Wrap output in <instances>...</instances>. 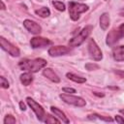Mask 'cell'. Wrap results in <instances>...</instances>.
Listing matches in <instances>:
<instances>
[{
	"label": "cell",
	"instance_id": "cell-10",
	"mask_svg": "<svg viewBox=\"0 0 124 124\" xmlns=\"http://www.w3.org/2000/svg\"><path fill=\"white\" fill-rule=\"evenodd\" d=\"M23 26L32 34H40L42 31V27L40 24H38L36 21L31 20V19H25L23 21Z\"/></svg>",
	"mask_w": 124,
	"mask_h": 124
},
{
	"label": "cell",
	"instance_id": "cell-22",
	"mask_svg": "<svg viewBox=\"0 0 124 124\" xmlns=\"http://www.w3.org/2000/svg\"><path fill=\"white\" fill-rule=\"evenodd\" d=\"M52 5H53L58 11H61V12L65 11V5H64V3H62V2H60V1H52Z\"/></svg>",
	"mask_w": 124,
	"mask_h": 124
},
{
	"label": "cell",
	"instance_id": "cell-15",
	"mask_svg": "<svg viewBox=\"0 0 124 124\" xmlns=\"http://www.w3.org/2000/svg\"><path fill=\"white\" fill-rule=\"evenodd\" d=\"M109 15L108 13H104L100 16V26L103 30H107L109 26Z\"/></svg>",
	"mask_w": 124,
	"mask_h": 124
},
{
	"label": "cell",
	"instance_id": "cell-19",
	"mask_svg": "<svg viewBox=\"0 0 124 124\" xmlns=\"http://www.w3.org/2000/svg\"><path fill=\"white\" fill-rule=\"evenodd\" d=\"M94 118H98V119H101V120L107 121V122H112V121H113V119L110 118V117H108V116L105 117V116H102V115L97 114V113H93V114L88 115V119H94Z\"/></svg>",
	"mask_w": 124,
	"mask_h": 124
},
{
	"label": "cell",
	"instance_id": "cell-26",
	"mask_svg": "<svg viewBox=\"0 0 124 124\" xmlns=\"http://www.w3.org/2000/svg\"><path fill=\"white\" fill-rule=\"evenodd\" d=\"M115 121L117 123H120V124H124V118L122 116H119V115H116L115 116Z\"/></svg>",
	"mask_w": 124,
	"mask_h": 124
},
{
	"label": "cell",
	"instance_id": "cell-14",
	"mask_svg": "<svg viewBox=\"0 0 124 124\" xmlns=\"http://www.w3.org/2000/svg\"><path fill=\"white\" fill-rule=\"evenodd\" d=\"M50 110H51V112H52L56 117H58V118L61 120V122H64V123H69V122H70V120L67 118L66 114H65L61 109H59L58 108H56V107H50Z\"/></svg>",
	"mask_w": 124,
	"mask_h": 124
},
{
	"label": "cell",
	"instance_id": "cell-29",
	"mask_svg": "<svg viewBox=\"0 0 124 124\" xmlns=\"http://www.w3.org/2000/svg\"><path fill=\"white\" fill-rule=\"evenodd\" d=\"M0 4H1V9H2V10H5V9H6V6H5V4H4V2H3L2 0L0 1Z\"/></svg>",
	"mask_w": 124,
	"mask_h": 124
},
{
	"label": "cell",
	"instance_id": "cell-6",
	"mask_svg": "<svg viewBox=\"0 0 124 124\" xmlns=\"http://www.w3.org/2000/svg\"><path fill=\"white\" fill-rule=\"evenodd\" d=\"M59 97L66 104L73 105L75 107H84L86 105L85 100L78 96H74V95H69V94H60Z\"/></svg>",
	"mask_w": 124,
	"mask_h": 124
},
{
	"label": "cell",
	"instance_id": "cell-24",
	"mask_svg": "<svg viewBox=\"0 0 124 124\" xmlns=\"http://www.w3.org/2000/svg\"><path fill=\"white\" fill-rule=\"evenodd\" d=\"M0 81H1V86L3 88H9V81L4 78V77H0Z\"/></svg>",
	"mask_w": 124,
	"mask_h": 124
},
{
	"label": "cell",
	"instance_id": "cell-21",
	"mask_svg": "<svg viewBox=\"0 0 124 124\" xmlns=\"http://www.w3.org/2000/svg\"><path fill=\"white\" fill-rule=\"evenodd\" d=\"M16 122V120L12 114H7L4 118V123L5 124H14Z\"/></svg>",
	"mask_w": 124,
	"mask_h": 124
},
{
	"label": "cell",
	"instance_id": "cell-7",
	"mask_svg": "<svg viewBox=\"0 0 124 124\" xmlns=\"http://www.w3.org/2000/svg\"><path fill=\"white\" fill-rule=\"evenodd\" d=\"M87 48H88V52L90 54V57L93 60H95V61L102 60V58H103L102 50L100 49V47L98 46V45L96 44V42L93 39H89Z\"/></svg>",
	"mask_w": 124,
	"mask_h": 124
},
{
	"label": "cell",
	"instance_id": "cell-20",
	"mask_svg": "<svg viewBox=\"0 0 124 124\" xmlns=\"http://www.w3.org/2000/svg\"><path fill=\"white\" fill-rule=\"evenodd\" d=\"M44 122H46V123H60L61 120L60 119H57L56 117H53V116H51L49 114H46V119H45Z\"/></svg>",
	"mask_w": 124,
	"mask_h": 124
},
{
	"label": "cell",
	"instance_id": "cell-2",
	"mask_svg": "<svg viewBox=\"0 0 124 124\" xmlns=\"http://www.w3.org/2000/svg\"><path fill=\"white\" fill-rule=\"evenodd\" d=\"M93 30V26L92 25H87L84 28L81 29V31H79L78 34H77L75 37H73L70 41H69V46H79L90 35L91 31Z\"/></svg>",
	"mask_w": 124,
	"mask_h": 124
},
{
	"label": "cell",
	"instance_id": "cell-12",
	"mask_svg": "<svg viewBox=\"0 0 124 124\" xmlns=\"http://www.w3.org/2000/svg\"><path fill=\"white\" fill-rule=\"evenodd\" d=\"M43 75L48 78L49 80H51L52 82H55V83H58L60 82V78L56 75V73H54V71L51 69V68H46L43 70Z\"/></svg>",
	"mask_w": 124,
	"mask_h": 124
},
{
	"label": "cell",
	"instance_id": "cell-9",
	"mask_svg": "<svg viewBox=\"0 0 124 124\" xmlns=\"http://www.w3.org/2000/svg\"><path fill=\"white\" fill-rule=\"evenodd\" d=\"M71 51V48L65 46H51L48 49V54L51 57H55V56H61V55H65L67 53H69Z\"/></svg>",
	"mask_w": 124,
	"mask_h": 124
},
{
	"label": "cell",
	"instance_id": "cell-13",
	"mask_svg": "<svg viewBox=\"0 0 124 124\" xmlns=\"http://www.w3.org/2000/svg\"><path fill=\"white\" fill-rule=\"evenodd\" d=\"M112 57L115 61H124V46H119L113 48Z\"/></svg>",
	"mask_w": 124,
	"mask_h": 124
},
{
	"label": "cell",
	"instance_id": "cell-30",
	"mask_svg": "<svg viewBox=\"0 0 124 124\" xmlns=\"http://www.w3.org/2000/svg\"><path fill=\"white\" fill-rule=\"evenodd\" d=\"M119 15L121 16H124V7L120 10V12H119Z\"/></svg>",
	"mask_w": 124,
	"mask_h": 124
},
{
	"label": "cell",
	"instance_id": "cell-4",
	"mask_svg": "<svg viewBox=\"0 0 124 124\" xmlns=\"http://www.w3.org/2000/svg\"><path fill=\"white\" fill-rule=\"evenodd\" d=\"M123 36H124V23L119 25L117 28H113L111 31L108 32V34L107 35L106 43L108 46H111L114 44H116Z\"/></svg>",
	"mask_w": 124,
	"mask_h": 124
},
{
	"label": "cell",
	"instance_id": "cell-3",
	"mask_svg": "<svg viewBox=\"0 0 124 124\" xmlns=\"http://www.w3.org/2000/svg\"><path fill=\"white\" fill-rule=\"evenodd\" d=\"M88 6L82 3H77V2H69V15L72 20L77 21L79 18V15L88 11Z\"/></svg>",
	"mask_w": 124,
	"mask_h": 124
},
{
	"label": "cell",
	"instance_id": "cell-31",
	"mask_svg": "<svg viewBox=\"0 0 124 124\" xmlns=\"http://www.w3.org/2000/svg\"><path fill=\"white\" fill-rule=\"evenodd\" d=\"M119 112H120V113H122V114H123V116H124V108L120 109V110H119Z\"/></svg>",
	"mask_w": 124,
	"mask_h": 124
},
{
	"label": "cell",
	"instance_id": "cell-11",
	"mask_svg": "<svg viewBox=\"0 0 124 124\" xmlns=\"http://www.w3.org/2000/svg\"><path fill=\"white\" fill-rule=\"evenodd\" d=\"M51 44V41L44 38V37H34L30 41V45L33 48H38V47H44Z\"/></svg>",
	"mask_w": 124,
	"mask_h": 124
},
{
	"label": "cell",
	"instance_id": "cell-25",
	"mask_svg": "<svg viewBox=\"0 0 124 124\" xmlns=\"http://www.w3.org/2000/svg\"><path fill=\"white\" fill-rule=\"evenodd\" d=\"M62 90H63L65 93H75V92H76V89L71 88V87H63Z\"/></svg>",
	"mask_w": 124,
	"mask_h": 124
},
{
	"label": "cell",
	"instance_id": "cell-1",
	"mask_svg": "<svg viewBox=\"0 0 124 124\" xmlns=\"http://www.w3.org/2000/svg\"><path fill=\"white\" fill-rule=\"evenodd\" d=\"M46 65V61L43 58H35V59H23L18 63V66L21 70L27 71L30 73H36L39 70L45 68Z\"/></svg>",
	"mask_w": 124,
	"mask_h": 124
},
{
	"label": "cell",
	"instance_id": "cell-8",
	"mask_svg": "<svg viewBox=\"0 0 124 124\" xmlns=\"http://www.w3.org/2000/svg\"><path fill=\"white\" fill-rule=\"evenodd\" d=\"M0 45H1V47L2 49H4L6 52H8L10 55L14 56V57H16V56H19L20 54V51L18 49L17 46H16L15 45H13L12 43H10L8 40H6L4 37H1L0 38Z\"/></svg>",
	"mask_w": 124,
	"mask_h": 124
},
{
	"label": "cell",
	"instance_id": "cell-18",
	"mask_svg": "<svg viewBox=\"0 0 124 124\" xmlns=\"http://www.w3.org/2000/svg\"><path fill=\"white\" fill-rule=\"evenodd\" d=\"M35 14L38 15V16H40L41 17H47L50 15V11L46 7H42L39 10H36L35 11Z\"/></svg>",
	"mask_w": 124,
	"mask_h": 124
},
{
	"label": "cell",
	"instance_id": "cell-16",
	"mask_svg": "<svg viewBox=\"0 0 124 124\" xmlns=\"http://www.w3.org/2000/svg\"><path fill=\"white\" fill-rule=\"evenodd\" d=\"M19 78H20L21 83H22L23 85H25V86H28V85L33 81V77H32V75L30 74V72H29V73H24V74H22Z\"/></svg>",
	"mask_w": 124,
	"mask_h": 124
},
{
	"label": "cell",
	"instance_id": "cell-28",
	"mask_svg": "<svg viewBox=\"0 0 124 124\" xmlns=\"http://www.w3.org/2000/svg\"><path fill=\"white\" fill-rule=\"evenodd\" d=\"M19 108H20L21 110H25L26 109V106H25V104L23 102H19Z\"/></svg>",
	"mask_w": 124,
	"mask_h": 124
},
{
	"label": "cell",
	"instance_id": "cell-27",
	"mask_svg": "<svg viewBox=\"0 0 124 124\" xmlns=\"http://www.w3.org/2000/svg\"><path fill=\"white\" fill-rule=\"evenodd\" d=\"M114 73L116 75H118L120 78H124V71H120V70H115Z\"/></svg>",
	"mask_w": 124,
	"mask_h": 124
},
{
	"label": "cell",
	"instance_id": "cell-5",
	"mask_svg": "<svg viewBox=\"0 0 124 124\" xmlns=\"http://www.w3.org/2000/svg\"><path fill=\"white\" fill-rule=\"evenodd\" d=\"M26 102H27L28 106L31 108V109L35 112L37 118H38L40 121H43V122H44L45 119H46V116L44 108H43L40 104H38L35 100H33L32 98H30V97H27V98H26Z\"/></svg>",
	"mask_w": 124,
	"mask_h": 124
},
{
	"label": "cell",
	"instance_id": "cell-17",
	"mask_svg": "<svg viewBox=\"0 0 124 124\" xmlns=\"http://www.w3.org/2000/svg\"><path fill=\"white\" fill-rule=\"evenodd\" d=\"M66 77H67L69 79H71V80H73V81H75V82H77V83H83V82L86 81V78H85L77 76V75H75V74H73V73H67Z\"/></svg>",
	"mask_w": 124,
	"mask_h": 124
},
{
	"label": "cell",
	"instance_id": "cell-23",
	"mask_svg": "<svg viewBox=\"0 0 124 124\" xmlns=\"http://www.w3.org/2000/svg\"><path fill=\"white\" fill-rule=\"evenodd\" d=\"M98 68H99V66L97 64H95V63H87V64H85V69L88 70V71H93V70H96Z\"/></svg>",
	"mask_w": 124,
	"mask_h": 124
}]
</instances>
